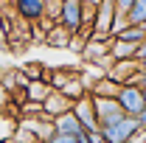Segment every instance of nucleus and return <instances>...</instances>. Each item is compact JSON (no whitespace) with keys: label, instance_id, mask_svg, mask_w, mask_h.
<instances>
[{"label":"nucleus","instance_id":"f257e3e1","mask_svg":"<svg viewBox=\"0 0 146 143\" xmlns=\"http://www.w3.org/2000/svg\"><path fill=\"white\" fill-rule=\"evenodd\" d=\"M98 132H101L104 143H132V140H138V138L143 135V132H141V124H138L135 118H127V115H121V118L112 121V124L98 126Z\"/></svg>","mask_w":146,"mask_h":143},{"label":"nucleus","instance_id":"f03ea898","mask_svg":"<svg viewBox=\"0 0 146 143\" xmlns=\"http://www.w3.org/2000/svg\"><path fill=\"white\" fill-rule=\"evenodd\" d=\"M93 6H87L84 0H62L59 3V20H56V25H62L68 34H79L82 28H84V14L90 11Z\"/></svg>","mask_w":146,"mask_h":143},{"label":"nucleus","instance_id":"7ed1b4c3","mask_svg":"<svg viewBox=\"0 0 146 143\" xmlns=\"http://www.w3.org/2000/svg\"><path fill=\"white\" fill-rule=\"evenodd\" d=\"M115 6H112V0H104V3H98L96 9H93V36L90 39H101V42H107L112 39V25H115Z\"/></svg>","mask_w":146,"mask_h":143},{"label":"nucleus","instance_id":"20e7f679","mask_svg":"<svg viewBox=\"0 0 146 143\" xmlns=\"http://www.w3.org/2000/svg\"><path fill=\"white\" fill-rule=\"evenodd\" d=\"M115 101H118V107H121V112H124L127 118H138V115L143 112V107H146L143 90L138 87V84H124V87L118 90Z\"/></svg>","mask_w":146,"mask_h":143},{"label":"nucleus","instance_id":"39448f33","mask_svg":"<svg viewBox=\"0 0 146 143\" xmlns=\"http://www.w3.org/2000/svg\"><path fill=\"white\" fill-rule=\"evenodd\" d=\"M45 6L48 0H14L11 9H14V17L23 20L25 25H36L45 20Z\"/></svg>","mask_w":146,"mask_h":143},{"label":"nucleus","instance_id":"423d86ee","mask_svg":"<svg viewBox=\"0 0 146 143\" xmlns=\"http://www.w3.org/2000/svg\"><path fill=\"white\" fill-rule=\"evenodd\" d=\"M17 126H23L25 132H31L36 143H45L51 135H54V121L45 118V115H20Z\"/></svg>","mask_w":146,"mask_h":143},{"label":"nucleus","instance_id":"0eeeda50","mask_svg":"<svg viewBox=\"0 0 146 143\" xmlns=\"http://www.w3.org/2000/svg\"><path fill=\"white\" fill-rule=\"evenodd\" d=\"M138 73H141L138 62L135 59H127V62H112L107 68V79H112L118 87H124V84H135L138 81Z\"/></svg>","mask_w":146,"mask_h":143},{"label":"nucleus","instance_id":"6e6552de","mask_svg":"<svg viewBox=\"0 0 146 143\" xmlns=\"http://www.w3.org/2000/svg\"><path fill=\"white\" fill-rule=\"evenodd\" d=\"M73 115H76V121L82 124L84 132H96L98 129V118H96V109H93V98L90 95H84V98H79L70 109Z\"/></svg>","mask_w":146,"mask_h":143},{"label":"nucleus","instance_id":"1a4fd4ad","mask_svg":"<svg viewBox=\"0 0 146 143\" xmlns=\"http://www.w3.org/2000/svg\"><path fill=\"white\" fill-rule=\"evenodd\" d=\"M90 98H93V95H90ZM93 109H96L98 126H104V124H112V121H118V118L124 115L115 98H93Z\"/></svg>","mask_w":146,"mask_h":143},{"label":"nucleus","instance_id":"9d476101","mask_svg":"<svg viewBox=\"0 0 146 143\" xmlns=\"http://www.w3.org/2000/svg\"><path fill=\"white\" fill-rule=\"evenodd\" d=\"M39 107H42V115H45V118L56 121L59 115H65V112H70V109H73V101H68L62 93H54V90H51V95H48Z\"/></svg>","mask_w":146,"mask_h":143},{"label":"nucleus","instance_id":"9b49d317","mask_svg":"<svg viewBox=\"0 0 146 143\" xmlns=\"http://www.w3.org/2000/svg\"><path fill=\"white\" fill-rule=\"evenodd\" d=\"M20 95H23L20 104H42V101L51 95V87H48V81H28Z\"/></svg>","mask_w":146,"mask_h":143},{"label":"nucleus","instance_id":"f8f14e48","mask_svg":"<svg viewBox=\"0 0 146 143\" xmlns=\"http://www.w3.org/2000/svg\"><path fill=\"white\" fill-rule=\"evenodd\" d=\"M54 132L56 135H70V138H79L84 129H82V124L76 121V115L73 112H65V115H59L54 121Z\"/></svg>","mask_w":146,"mask_h":143},{"label":"nucleus","instance_id":"ddd939ff","mask_svg":"<svg viewBox=\"0 0 146 143\" xmlns=\"http://www.w3.org/2000/svg\"><path fill=\"white\" fill-rule=\"evenodd\" d=\"M45 45H48V48H59V51H68L73 45V34H68L62 25H54V28L45 34Z\"/></svg>","mask_w":146,"mask_h":143},{"label":"nucleus","instance_id":"4468645a","mask_svg":"<svg viewBox=\"0 0 146 143\" xmlns=\"http://www.w3.org/2000/svg\"><path fill=\"white\" fill-rule=\"evenodd\" d=\"M112 39H118V42H127V45H141V42H146V28H141V25H124L118 34H112Z\"/></svg>","mask_w":146,"mask_h":143},{"label":"nucleus","instance_id":"2eb2a0df","mask_svg":"<svg viewBox=\"0 0 146 143\" xmlns=\"http://www.w3.org/2000/svg\"><path fill=\"white\" fill-rule=\"evenodd\" d=\"M59 93H62L68 101H73V104H76L79 98H84V95H87V87H84V81H82L79 70H76V76H73V79H70V81H68L62 90H59Z\"/></svg>","mask_w":146,"mask_h":143},{"label":"nucleus","instance_id":"dca6fc26","mask_svg":"<svg viewBox=\"0 0 146 143\" xmlns=\"http://www.w3.org/2000/svg\"><path fill=\"white\" fill-rule=\"evenodd\" d=\"M118 90H121V87H118L112 79L104 76V79H98V81L90 87V95H93V98H115V95H118Z\"/></svg>","mask_w":146,"mask_h":143},{"label":"nucleus","instance_id":"f3484780","mask_svg":"<svg viewBox=\"0 0 146 143\" xmlns=\"http://www.w3.org/2000/svg\"><path fill=\"white\" fill-rule=\"evenodd\" d=\"M20 73L25 76V81H45V73H48V68H45L42 62H25V65L20 68Z\"/></svg>","mask_w":146,"mask_h":143},{"label":"nucleus","instance_id":"a211bd4d","mask_svg":"<svg viewBox=\"0 0 146 143\" xmlns=\"http://www.w3.org/2000/svg\"><path fill=\"white\" fill-rule=\"evenodd\" d=\"M11 140H14V143H36V140H34V135H31V132H25L23 126H14V132H11Z\"/></svg>","mask_w":146,"mask_h":143},{"label":"nucleus","instance_id":"6ab92c4d","mask_svg":"<svg viewBox=\"0 0 146 143\" xmlns=\"http://www.w3.org/2000/svg\"><path fill=\"white\" fill-rule=\"evenodd\" d=\"M132 3H135V0H112V6H115V14L127 20V11L132 9Z\"/></svg>","mask_w":146,"mask_h":143},{"label":"nucleus","instance_id":"aec40b11","mask_svg":"<svg viewBox=\"0 0 146 143\" xmlns=\"http://www.w3.org/2000/svg\"><path fill=\"white\" fill-rule=\"evenodd\" d=\"M45 143H79V138H70V135H56V132H54Z\"/></svg>","mask_w":146,"mask_h":143},{"label":"nucleus","instance_id":"412c9836","mask_svg":"<svg viewBox=\"0 0 146 143\" xmlns=\"http://www.w3.org/2000/svg\"><path fill=\"white\" fill-rule=\"evenodd\" d=\"M84 138H87V143H104V138H101L98 129H96V132H84Z\"/></svg>","mask_w":146,"mask_h":143},{"label":"nucleus","instance_id":"4be33fe9","mask_svg":"<svg viewBox=\"0 0 146 143\" xmlns=\"http://www.w3.org/2000/svg\"><path fill=\"white\" fill-rule=\"evenodd\" d=\"M143 59H146V42H141L138 51H135V62H143Z\"/></svg>","mask_w":146,"mask_h":143},{"label":"nucleus","instance_id":"5701e85b","mask_svg":"<svg viewBox=\"0 0 146 143\" xmlns=\"http://www.w3.org/2000/svg\"><path fill=\"white\" fill-rule=\"evenodd\" d=\"M135 121L141 124V132H143V135H146V107H143V112H141V115H138Z\"/></svg>","mask_w":146,"mask_h":143},{"label":"nucleus","instance_id":"b1692460","mask_svg":"<svg viewBox=\"0 0 146 143\" xmlns=\"http://www.w3.org/2000/svg\"><path fill=\"white\" fill-rule=\"evenodd\" d=\"M141 90H146V73H138V81H135Z\"/></svg>","mask_w":146,"mask_h":143},{"label":"nucleus","instance_id":"393cba45","mask_svg":"<svg viewBox=\"0 0 146 143\" xmlns=\"http://www.w3.org/2000/svg\"><path fill=\"white\" fill-rule=\"evenodd\" d=\"M84 3H87V6H93V9H96V6H98V3H104V0H84Z\"/></svg>","mask_w":146,"mask_h":143},{"label":"nucleus","instance_id":"a878e982","mask_svg":"<svg viewBox=\"0 0 146 143\" xmlns=\"http://www.w3.org/2000/svg\"><path fill=\"white\" fill-rule=\"evenodd\" d=\"M79 143H87V138H84V132H82V135H79Z\"/></svg>","mask_w":146,"mask_h":143},{"label":"nucleus","instance_id":"bb28decb","mask_svg":"<svg viewBox=\"0 0 146 143\" xmlns=\"http://www.w3.org/2000/svg\"><path fill=\"white\" fill-rule=\"evenodd\" d=\"M0 143H14V140H11V138H6V140H0Z\"/></svg>","mask_w":146,"mask_h":143},{"label":"nucleus","instance_id":"cd10ccee","mask_svg":"<svg viewBox=\"0 0 146 143\" xmlns=\"http://www.w3.org/2000/svg\"><path fill=\"white\" fill-rule=\"evenodd\" d=\"M141 143H146V135H143V138H141Z\"/></svg>","mask_w":146,"mask_h":143},{"label":"nucleus","instance_id":"c85d7f7f","mask_svg":"<svg viewBox=\"0 0 146 143\" xmlns=\"http://www.w3.org/2000/svg\"><path fill=\"white\" fill-rule=\"evenodd\" d=\"M143 101H146V90H143Z\"/></svg>","mask_w":146,"mask_h":143}]
</instances>
